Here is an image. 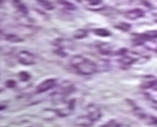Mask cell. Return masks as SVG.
Returning <instances> with one entry per match:
<instances>
[{"instance_id": "9c48e42d", "label": "cell", "mask_w": 157, "mask_h": 127, "mask_svg": "<svg viewBox=\"0 0 157 127\" xmlns=\"http://www.w3.org/2000/svg\"><path fill=\"white\" fill-rule=\"evenodd\" d=\"M137 60V58L135 57H130L127 55H122V58L121 59V63L124 65H132L135 61Z\"/></svg>"}, {"instance_id": "ffe728a7", "label": "cell", "mask_w": 157, "mask_h": 127, "mask_svg": "<svg viewBox=\"0 0 157 127\" xmlns=\"http://www.w3.org/2000/svg\"><path fill=\"white\" fill-rule=\"evenodd\" d=\"M147 123L150 125H156L157 126V117L154 116H147Z\"/></svg>"}, {"instance_id": "44dd1931", "label": "cell", "mask_w": 157, "mask_h": 127, "mask_svg": "<svg viewBox=\"0 0 157 127\" xmlns=\"http://www.w3.org/2000/svg\"><path fill=\"white\" fill-rule=\"evenodd\" d=\"M5 84H6V87L7 88H14L15 85H16V83L14 80H8L6 83H5Z\"/></svg>"}, {"instance_id": "277c9868", "label": "cell", "mask_w": 157, "mask_h": 127, "mask_svg": "<svg viewBox=\"0 0 157 127\" xmlns=\"http://www.w3.org/2000/svg\"><path fill=\"white\" fill-rule=\"evenodd\" d=\"M124 16L129 20H136V19H139V18L143 17L144 12H143V10L139 9V8H135V9L126 11Z\"/></svg>"}, {"instance_id": "9a60e30c", "label": "cell", "mask_w": 157, "mask_h": 127, "mask_svg": "<svg viewBox=\"0 0 157 127\" xmlns=\"http://www.w3.org/2000/svg\"><path fill=\"white\" fill-rule=\"evenodd\" d=\"M86 35H88V32H86V30L84 29H78L75 32V34H74V38L75 39H82L85 38V37H86Z\"/></svg>"}, {"instance_id": "5bb4252c", "label": "cell", "mask_w": 157, "mask_h": 127, "mask_svg": "<svg viewBox=\"0 0 157 127\" xmlns=\"http://www.w3.org/2000/svg\"><path fill=\"white\" fill-rule=\"evenodd\" d=\"M40 5L43 8H45L46 10H53L54 9V5L52 4V2H50L49 0H37Z\"/></svg>"}, {"instance_id": "8992f818", "label": "cell", "mask_w": 157, "mask_h": 127, "mask_svg": "<svg viewBox=\"0 0 157 127\" xmlns=\"http://www.w3.org/2000/svg\"><path fill=\"white\" fill-rule=\"evenodd\" d=\"M157 39V31L153 30V31H148L145 32L144 34H141L140 36H138V39L137 40V43H143L145 41H151V40H154Z\"/></svg>"}, {"instance_id": "8fae6325", "label": "cell", "mask_w": 157, "mask_h": 127, "mask_svg": "<svg viewBox=\"0 0 157 127\" xmlns=\"http://www.w3.org/2000/svg\"><path fill=\"white\" fill-rule=\"evenodd\" d=\"M57 3H59L60 5L64 6L65 8H67V9H70V10H75L76 9V6L74 5L73 3L69 2L68 0H56Z\"/></svg>"}, {"instance_id": "ba28073f", "label": "cell", "mask_w": 157, "mask_h": 127, "mask_svg": "<svg viewBox=\"0 0 157 127\" xmlns=\"http://www.w3.org/2000/svg\"><path fill=\"white\" fill-rule=\"evenodd\" d=\"M12 4H13V6L18 11L21 12V13H23V14H27L28 13V8H27V6L21 1V0H13Z\"/></svg>"}, {"instance_id": "7a4b0ae2", "label": "cell", "mask_w": 157, "mask_h": 127, "mask_svg": "<svg viewBox=\"0 0 157 127\" xmlns=\"http://www.w3.org/2000/svg\"><path fill=\"white\" fill-rule=\"evenodd\" d=\"M18 61L20 64L22 65H33L36 61V57L35 55H33L32 53L28 52V51H21L18 54Z\"/></svg>"}, {"instance_id": "3957f363", "label": "cell", "mask_w": 157, "mask_h": 127, "mask_svg": "<svg viewBox=\"0 0 157 127\" xmlns=\"http://www.w3.org/2000/svg\"><path fill=\"white\" fill-rule=\"evenodd\" d=\"M56 83H57L56 79H48L46 80H44L38 85V87H37L36 92L37 93H42V92H47V91H49V89H51L52 88L55 87Z\"/></svg>"}, {"instance_id": "6da1fadb", "label": "cell", "mask_w": 157, "mask_h": 127, "mask_svg": "<svg viewBox=\"0 0 157 127\" xmlns=\"http://www.w3.org/2000/svg\"><path fill=\"white\" fill-rule=\"evenodd\" d=\"M70 64L78 73L82 76H90L97 72V65L80 55L74 56L70 61Z\"/></svg>"}, {"instance_id": "7402d4cb", "label": "cell", "mask_w": 157, "mask_h": 127, "mask_svg": "<svg viewBox=\"0 0 157 127\" xmlns=\"http://www.w3.org/2000/svg\"><path fill=\"white\" fill-rule=\"evenodd\" d=\"M149 104L153 109L157 110V100L155 99H149Z\"/></svg>"}, {"instance_id": "30bf717a", "label": "cell", "mask_w": 157, "mask_h": 127, "mask_svg": "<svg viewBox=\"0 0 157 127\" xmlns=\"http://www.w3.org/2000/svg\"><path fill=\"white\" fill-rule=\"evenodd\" d=\"M94 33L97 36H100V37H109L111 35V33L109 30L104 29V28H98V29H94Z\"/></svg>"}, {"instance_id": "d6986e66", "label": "cell", "mask_w": 157, "mask_h": 127, "mask_svg": "<svg viewBox=\"0 0 157 127\" xmlns=\"http://www.w3.org/2000/svg\"><path fill=\"white\" fill-rule=\"evenodd\" d=\"M84 1L90 6H98L101 3V0H84Z\"/></svg>"}, {"instance_id": "4fadbf2b", "label": "cell", "mask_w": 157, "mask_h": 127, "mask_svg": "<svg viewBox=\"0 0 157 127\" xmlns=\"http://www.w3.org/2000/svg\"><path fill=\"white\" fill-rule=\"evenodd\" d=\"M118 30H121V31H123V32H127V31H129L131 29V25L128 23H124V22H121V23H118L117 25H115L114 26Z\"/></svg>"}, {"instance_id": "52a82bcc", "label": "cell", "mask_w": 157, "mask_h": 127, "mask_svg": "<svg viewBox=\"0 0 157 127\" xmlns=\"http://www.w3.org/2000/svg\"><path fill=\"white\" fill-rule=\"evenodd\" d=\"M94 120L90 118L89 115H86V116H80L77 119L76 121V124L77 125H80V126H90L94 124Z\"/></svg>"}, {"instance_id": "e0dca14e", "label": "cell", "mask_w": 157, "mask_h": 127, "mask_svg": "<svg viewBox=\"0 0 157 127\" xmlns=\"http://www.w3.org/2000/svg\"><path fill=\"white\" fill-rule=\"evenodd\" d=\"M19 79L22 81H27L30 79V75H29L27 72H21L19 73Z\"/></svg>"}, {"instance_id": "ac0fdd59", "label": "cell", "mask_w": 157, "mask_h": 127, "mask_svg": "<svg viewBox=\"0 0 157 127\" xmlns=\"http://www.w3.org/2000/svg\"><path fill=\"white\" fill-rule=\"evenodd\" d=\"M98 49H100L101 53H102V54H105V55L110 54V48H109L107 45H102V46H101Z\"/></svg>"}, {"instance_id": "603a6c76", "label": "cell", "mask_w": 157, "mask_h": 127, "mask_svg": "<svg viewBox=\"0 0 157 127\" xmlns=\"http://www.w3.org/2000/svg\"><path fill=\"white\" fill-rule=\"evenodd\" d=\"M106 125H121L119 123H117V121H114V120H111V121H109V123H106Z\"/></svg>"}, {"instance_id": "7c38bea8", "label": "cell", "mask_w": 157, "mask_h": 127, "mask_svg": "<svg viewBox=\"0 0 157 127\" xmlns=\"http://www.w3.org/2000/svg\"><path fill=\"white\" fill-rule=\"evenodd\" d=\"M5 40L8 41V42H12V43H19V42H22V41H23L19 36L15 35V34L6 35L5 36Z\"/></svg>"}, {"instance_id": "2e32d148", "label": "cell", "mask_w": 157, "mask_h": 127, "mask_svg": "<svg viewBox=\"0 0 157 127\" xmlns=\"http://www.w3.org/2000/svg\"><path fill=\"white\" fill-rule=\"evenodd\" d=\"M156 84V80H148V81H145V83L142 84V88H153Z\"/></svg>"}, {"instance_id": "5b68a950", "label": "cell", "mask_w": 157, "mask_h": 127, "mask_svg": "<svg viewBox=\"0 0 157 127\" xmlns=\"http://www.w3.org/2000/svg\"><path fill=\"white\" fill-rule=\"evenodd\" d=\"M86 111H88V115L92 118L94 121L98 120L101 116V110L98 109V106L96 105H89L88 108H86Z\"/></svg>"}]
</instances>
